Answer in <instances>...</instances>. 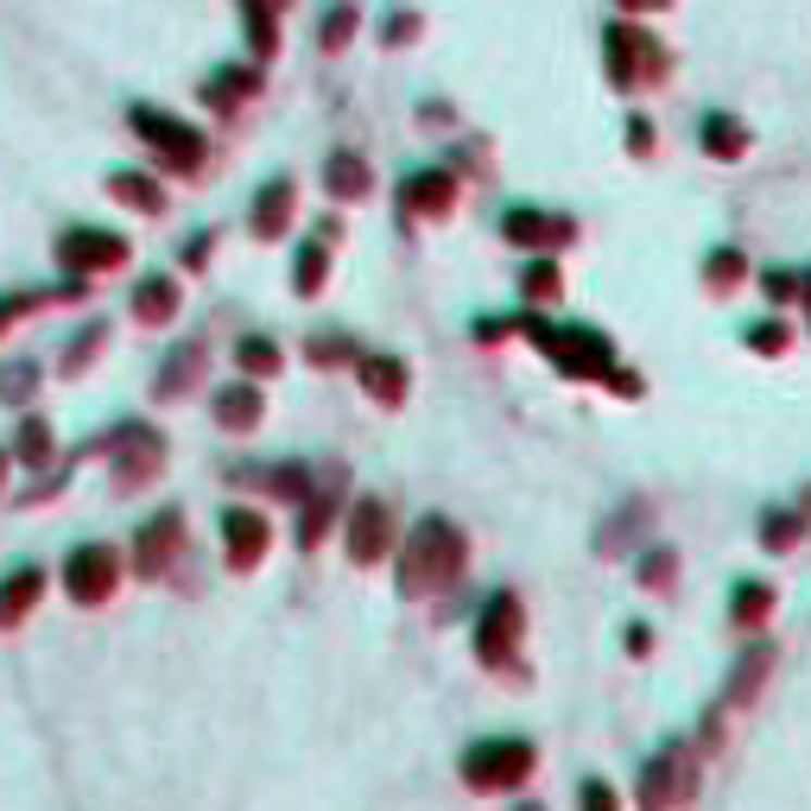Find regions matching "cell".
Masks as SVG:
<instances>
[{
	"instance_id": "cell-1",
	"label": "cell",
	"mask_w": 811,
	"mask_h": 811,
	"mask_svg": "<svg viewBox=\"0 0 811 811\" xmlns=\"http://www.w3.org/2000/svg\"><path fill=\"white\" fill-rule=\"evenodd\" d=\"M463 571V539L444 526V520H425L419 533H412V558H406L400 584L406 590H432V584H450Z\"/></svg>"
},
{
	"instance_id": "cell-2",
	"label": "cell",
	"mask_w": 811,
	"mask_h": 811,
	"mask_svg": "<svg viewBox=\"0 0 811 811\" xmlns=\"http://www.w3.org/2000/svg\"><path fill=\"white\" fill-rule=\"evenodd\" d=\"M526 768H533L526 741H482L463 774H470V786H514V779H526Z\"/></svg>"
},
{
	"instance_id": "cell-3",
	"label": "cell",
	"mask_w": 811,
	"mask_h": 811,
	"mask_svg": "<svg viewBox=\"0 0 811 811\" xmlns=\"http://www.w3.org/2000/svg\"><path fill=\"white\" fill-rule=\"evenodd\" d=\"M533 330H539V342L552 349L564 369H577V374H609V362H615L609 342L590 336V330H546V324H533Z\"/></svg>"
},
{
	"instance_id": "cell-4",
	"label": "cell",
	"mask_w": 811,
	"mask_h": 811,
	"mask_svg": "<svg viewBox=\"0 0 811 811\" xmlns=\"http://www.w3.org/2000/svg\"><path fill=\"white\" fill-rule=\"evenodd\" d=\"M134 127H140V134H147V140H152L159 152H165V159H172L178 172H190V165L203 159V140H197L190 127H178L172 114H152V109H140V114H134Z\"/></svg>"
},
{
	"instance_id": "cell-5",
	"label": "cell",
	"mask_w": 811,
	"mask_h": 811,
	"mask_svg": "<svg viewBox=\"0 0 811 811\" xmlns=\"http://www.w3.org/2000/svg\"><path fill=\"white\" fill-rule=\"evenodd\" d=\"M71 596L76 602H102V596L114 590V552L109 546H83V552L71 558Z\"/></svg>"
},
{
	"instance_id": "cell-6",
	"label": "cell",
	"mask_w": 811,
	"mask_h": 811,
	"mask_svg": "<svg viewBox=\"0 0 811 811\" xmlns=\"http://www.w3.org/2000/svg\"><path fill=\"white\" fill-rule=\"evenodd\" d=\"M121 254H127V248H121V235H96V228H76V235H64V266H76V273H89V266H114Z\"/></svg>"
},
{
	"instance_id": "cell-7",
	"label": "cell",
	"mask_w": 811,
	"mask_h": 811,
	"mask_svg": "<svg viewBox=\"0 0 811 811\" xmlns=\"http://www.w3.org/2000/svg\"><path fill=\"white\" fill-rule=\"evenodd\" d=\"M514 634H520V602L514 596H495L488 602V622H482V660L488 665H501V647H514Z\"/></svg>"
},
{
	"instance_id": "cell-8",
	"label": "cell",
	"mask_w": 811,
	"mask_h": 811,
	"mask_svg": "<svg viewBox=\"0 0 811 811\" xmlns=\"http://www.w3.org/2000/svg\"><path fill=\"white\" fill-rule=\"evenodd\" d=\"M349 552L362 558V564H374V558L387 552V508H380V501H362V508H355V520H349Z\"/></svg>"
},
{
	"instance_id": "cell-9",
	"label": "cell",
	"mask_w": 811,
	"mask_h": 811,
	"mask_svg": "<svg viewBox=\"0 0 811 811\" xmlns=\"http://www.w3.org/2000/svg\"><path fill=\"white\" fill-rule=\"evenodd\" d=\"M260 552H266V520L248 514V508H235V514H228V558H235V564H254Z\"/></svg>"
},
{
	"instance_id": "cell-10",
	"label": "cell",
	"mask_w": 811,
	"mask_h": 811,
	"mask_svg": "<svg viewBox=\"0 0 811 811\" xmlns=\"http://www.w3.org/2000/svg\"><path fill=\"white\" fill-rule=\"evenodd\" d=\"M508 235H514V241H546V248H558V241L571 235V222H564V216H526V210H514V216H508Z\"/></svg>"
},
{
	"instance_id": "cell-11",
	"label": "cell",
	"mask_w": 811,
	"mask_h": 811,
	"mask_svg": "<svg viewBox=\"0 0 811 811\" xmlns=\"http://www.w3.org/2000/svg\"><path fill=\"white\" fill-rule=\"evenodd\" d=\"M178 533H185V520H178V514H159V526H147V533H140V552H147L140 564H147V571H152V564H172L165 552L178 546Z\"/></svg>"
},
{
	"instance_id": "cell-12",
	"label": "cell",
	"mask_w": 811,
	"mask_h": 811,
	"mask_svg": "<svg viewBox=\"0 0 811 811\" xmlns=\"http://www.w3.org/2000/svg\"><path fill=\"white\" fill-rule=\"evenodd\" d=\"M450 197H457V190H450V178H444V172H425V178H412V185H406V203H412V210H425V216H438Z\"/></svg>"
},
{
	"instance_id": "cell-13",
	"label": "cell",
	"mask_w": 811,
	"mask_h": 811,
	"mask_svg": "<svg viewBox=\"0 0 811 811\" xmlns=\"http://www.w3.org/2000/svg\"><path fill=\"white\" fill-rule=\"evenodd\" d=\"M216 406H222L216 419L228 425V432H241V425H254V419H260V394H254V387H228Z\"/></svg>"
},
{
	"instance_id": "cell-14",
	"label": "cell",
	"mask_w": 811,
	"mask_h": 811,
	"mask_svg": "<svg viewBox=\"0 0 811 811\" xmlns=\"http://www.w3.org/2000/svg\"><path fill=\"white\" fill-rule=\"evenodd\" d=\"M134 304H140V317H147V324H165V317L178 311V286H172V279H147Z\"/></svg>"
},
{
	"instance_id": "cell-15",
	"label": "cell",
	"mask_w": 811,
	"mask_h": 811,
	"mask_svg": "<svg viewBox=\"0 0 811 811\" xmlns=\"http://www.w3.org/2000/svg\"><path fill=\"white\" fill-rule=\"evenodd\" d=\"M286 210H292V185H266L260 216H254V235H279V228H286Z\"/></svg>"
},
{
	"instance_id": "cell-16",
	"label": "cell",
	"mask_w": 811,
	"mask_h": 811,
	"mask_svg": "<svg viewBox=\"0 0 811 811\" xmlns=\"http://www.w3.org/2000/svg\"><path fill=\"white\" fill-rule=\"evenodd\" d=\"M109 185H114V197H127V210H165V197H159V185H152V178H134V172H114Z\"/></svg>"
},
{
	"instance_id": "cell-17",
	"label": "cell",
	"mask_w": 811,
	"mask_h": 811,
	"mask_svg": "<svg viewBox=\"0 0 811 811\" xmlns=\"http://www.w3.org/2000/svg\"><path fill=\"white\" fill-rule=\"evenodd\" d=\"M38 584H45L38 571H20L13 584H0V622H13V615H20V609H26V602L38 596Z\"/></svg>"
},
{
	"instance_id": "cell-18",
	"label": "cell",
	"mask_w": 811,
	"mask_h": 811,
	"mask_svg": "<svg viewBox=\"0 0 811 811\" xmlns=\"http://www.w3.org/2000/svg\"><path fill=\"white\" fill-rule=\"evenodd\" d=\"M330 190H336V197L369 190V165H362V159H349V152H336V159H330Z\"/></svg>"
},
{
	"instance_id": "cell-19",
	"label": "cell",
	"mask_w": 811,
	"mask_h": 811,
	"mask_svg": "<svg viewBox=\"0 0 811 811\" xmlns=\"http://www.w3.org/2000/svg\"><path fill=\"white\" fill-rule=\"evenodd\" d=\"M647 51H653V45H647V38H640V33H615V76H634V71H647V64H653Z\"/></svg>"
},
{
	"instance_id": "cell-20",
	"label": "cell",
	"mask_w": 811,
	"mask_h": 811,
	"mask_svg": "<svg viewBox=\"0 0 811 811\" xmlns=\"http://www.w3.org/2000/svg\"><path fill=\"white\" fill-rule=\"evenodd\" d=\"M703 147H716V159H736V152L748 147V134H741L736 121L716 114V121H703Z\"/></svg>"
},
{
	"instance_id": "cell-21",
	"label": "cell",
	"mask_w": 811,
	"mask_h": 811,
	"mask_svg": "<svg viewBox=\"0 0 811 811\" xmlns=\"http://www.w3.org/2000/svg\"><path fill=\"white\" fill-rule=\"evenodd\" d=\"M362 380H369L380 400H400V387H406V374L394 369V362H362Z\"/></svg>"
},
{
	"instance_id": "cell-22",
	"label": "cell",
	"mask_w": 811,
	"mask_h": 811,
	"mask_svg": "<svg viewBox=\"0 0 811 811\" xmlns=\"http://www.w3.org/2000/svg\"><path fill=\"white\" fill-rule=\"evenodd\" d=\"M298 286H304V292L324 286V248H304V260H298Z\"/></svg>"
},
{
	"instance_id": "cell-23",
	"label": "cell",
	"mask_w": 811,
	"mask_h": 811,
	"mask_svg": "<svg viewBox=\"0 0 811 811\" xmlns=\"http://www.w3.org/2000/svg\"><path fill=\"white\" fill-rule=\"evenodd\" d=\"M768 602H774V590H741L736 596V622H761V615H768Z\"/></svg>"
},
{
	"instance_id": "cell-24",
	"label": "cell",
	"mask_w": 811,
	"mask_h": 811,
	"mask_svg": "<svg viewBox=\"0 0 811 811\" xmlns=\"http://www.w3.org/2000/svg\"><path fill=\"white\" fill-rule=\"evenodd\" d=\"M20 450H26V463H45L51 438H45V425H38V419H26V432H20Z\"/></svg>"
},
{
	"instance_id": "cell-25",
	"label": "cell",
	"mask_w": 811,
	"mask_h": 811,
	"mask_svg": "<svg viewBox=\"0 0 811 811\" xmlns=\"http://www.w3.org/2000/svg\"><path fill=\"white\" fill-rule=\"evenodd\" d=\"M349 26H355V7H336L330 26H324V45H342V38H349Z\"/></svg>"
},
{
	"instance_id": "cell-26",
	"label": "cell",
	"mask_w": 811,
	"mask_h": 811,
	"mask_svg": "<svg viewBox=\"0 0 811 811\" xmlns=\"http://www.w3.org/2000/svg\"><path fill=\"white\" fill-rule=\"evenodd\" d=\"M241 362H248V369H273L279 355H273V342L260 336V342H241Z\"/></svg>"
},
{
	"instance_id": "cell-27",
	"label": "cell",
	"mask_w": 811,
	"mask_h": 811,
	"mask_svg": "<svg viewBox=\"0 0 811 811\" xmlns=\"http://www.w3.org/2000/svg\"><path fill=\"white\" fill-rule=\"evenodd\" d=\"M526 292H533V298L558 292V273H552V266H533V273H526Z\"/></svg>"
},
{
	"instance_id": "cell-28",
	"label": "cell",
	"mask_w": 811,
	"mask_h": 811,
	"mask_svg": "<svg viewBox=\"0 0 811 811\" xmlns=\"http://www.w3.org/2000/svg\"><path fill=\"white\" fill-rule=\"evenodd\" d=\"M748 342H754V349H779V342H786V330H779V324H754V336H748Z\"/></svg>"
},
{
	"instance_id": "cell-29",
	"label": "cell",
	"mask_w": 811,
	"mask_h": 811,
	"mask_svg": "<svg viewBox=\"0 0 811 811\" xmlns=\"http://www.w3.org/2000/svg\"><path fill=\"white\" fill-rule=\"evenodd\" d=\"M736 273H741V260H736V254H723V260H716V266H710V279H716V286H729Z\"/></svg>"
},
{
	"instance_id": "cell-30",
	"label": "cell",
	"mask_w": 811,
	"mask_h": 811,
	"mask_svg": "<svg viewBox=\"0 0 811 811\" xmlns=\"http://www.w3.org/2000/svg\"><path fill=\"white\" fill-rule=\"evenodd\" d=\"M584 799H590V806H615V793H609L602 779H590V786H584Z\"/></svg>"
},
{
	"instance_id": "cell-31",
	"label": "cell",
	"mask_w": 811,
	"mask_h": 811,
	"mask_svg": "<svg viewBox=\"0 0 811 811\" xmlns=\"http://www.w3.org/2000/svg\"><path fill=\"white\" fill-rule=\"evenodd\" d=\"M627 7H660V0H627Z\"/></svg>"
},
{
	"instance_id": "cell-32",
	"label": "cell",
	"mask_w": 811,
	"mask_h": 811,
	"mask_svg": "<svg viewBox=\"0 0 811 811\" xmlns=\"http://www.w3.org/2000/svg\"><path fill=\"white\" fill-rule=\"evenodd\" d=\"M0 470H7V463H0Z\"/></svg>"
}]
</instances>
